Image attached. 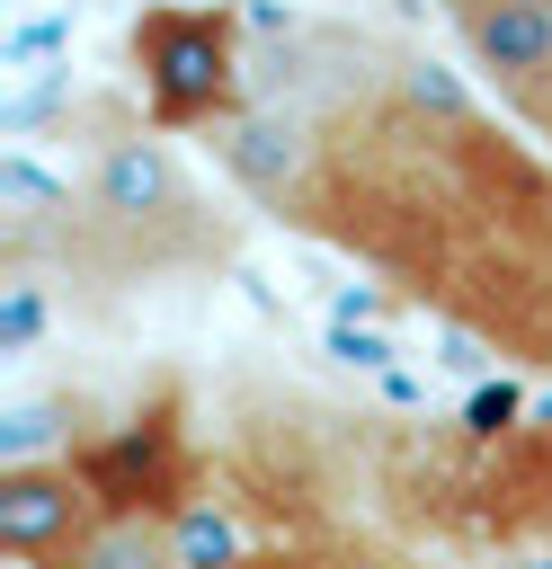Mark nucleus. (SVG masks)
I'll return each instance as SVG.
<instances>
[{"label": "nucleus", "instance_id": "1", "mask_svg": "<svg viewBox=\"0 0 552 569\" xmlns=\"http://www.w3.org/2000/svg\"><path fill=\"white\" fill-rule=\"evenodd\" d=\"M223 160L276 213L347 240L410 293H436L490 347L552 365V169L445 89L401 71L365 116V151L249 107L223 133Z\"/></svg>", "mask_w": 552, "mask_h": 569}, {"label": "nucleus", "instance_id": "2", "mask_svg": "<svg viewBox=\"0 0 552 569\" xmlns=\"http://www.w3.org/2000/svg\"><path fill=\"white\" fill-rule=\"evenodd\" d=\"M392 498L418 525H445L463 542H543L552 533V418L525 427H472L463 445H445L427 462L418 445V480L392 471Z\"/></svg>", "mask_w": 552, "mask_h": 569}, {"label": "nucleus", "instance_id": "3", "mask_svg": "<svg viewBox=\"0 0 552 569\" xmlns=\"http://www.w3.org/2000/svg\"><path fill=\"white\" fill-rule=\"evenodd\" d=\"M169 142L178 133H160L151 116H107L98 142H89V178H80V222L98 240H116L125 258H142V267L214 249L205 196H196V178L178 169Z\"/></svg>", "mask_w": 552, "mask_h": 569}, {"label": "nucleus", "instance_id": "4", "mask_svg": "<svg viewBox=\"0 0 552 569\" xmlns=\"http://www.w3.org/2000/svg\"><path fill=\"white\" fill-rule=\"evenodd\" d=\"M134 107L160 133H231L249 116V36L214 0H160L125 36Z\"/></svg>", "mask_w": 552, "mask_h": 569}, {"label": "nucleus", "instance_id": "5", "mask_svg": "<svg viewBox=\"0 0 552 569\" xmlns=\"http://www.w3.org/2000/svg\"><path fill=\"white\" fill-rule=\"evenodd\" d=\"M71 462H80V480L98 489V507H107L116 525H178V516L214 489L205 445L187 436L178 391H160V400H151V418L107 427V436H98V445H80Z\"/></svg>", "mask_w": 552, "mask_h": 569}, {"label": "nucleus", "instance_id": "6", "mask_svg": "<svg viewBox=\"0 0 552 569\" xmlns=\"http://www.w3.org/2000/svg\"><path fill=\"white\" fill-rule=\"evenodd\" d=\"M472 71L499 89L516 124L552 142V0H436Z\"/></svg>", "mask_w": 552, "mask_h": 569}, {"label": "nucleus", "instance_id": "7", "mask_svg": "<svg viewBox=\"0 0 552 569\" xmlns=\"http://www.w3.org/2000/svg\"><path fill=\"white\" fill-rule=\"evenodd\" d=\"M98 525H116V516L98 507V489L80 480L71 453L62 462H9L0 471V551H9V569H53Z\"/></svg>", "mask_w": 552, "mask_h": 569}, {"label": "nucleus", "instance_id": "8", "mask_svg": "<svg viewBox=\"0 0 552 569\" xmlns=\"http://www.w3.org/2000/svg\"><path fill=\"white\" fill-rule=\"evenodd\" d=\"M231 569H427V560L401 551V542H383V533L312 516V525H285V533H249V551Z\"/></svg>", "mask_w": 552, "mask_h": 569}]
</instances>
